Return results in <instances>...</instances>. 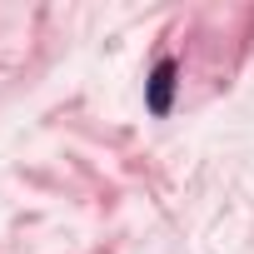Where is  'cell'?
I'll return each mask as SVG.
<instances>
[{
  "label": "cell",
  "mask_w": 254,
  "mask_h": 254,
  "mask_svg": "<svg viewBox=\"0 0 254 254\" xmlns=\"http://www.w3.org/2000/svg\"><path fill=\"white\" fill-rule=\"evenodd\" d=\"M175 80H180V60L165 55V60L150 70V85H145V105H150L155 120H165V115L175 110Z\"/></svg>",
  "instance_id": "6da1fadb"
}]
</instances>
